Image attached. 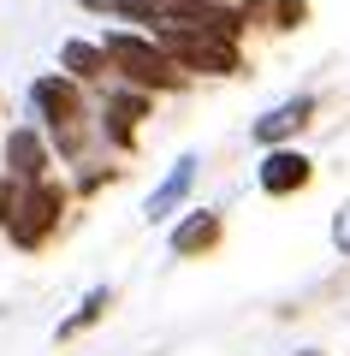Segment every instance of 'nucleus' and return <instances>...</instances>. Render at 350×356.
<instances>
[{
    "mask_svg": "<svg viewBox=\"0 0 350 356\" xmlns=\"http://www.w3.org/2000/svg\"><path fill=\"white\" fill-rule=\"evenodd\" d=\"M101 48H107V65H119L131 83H143V89H178V60L161 48V42H143V36L113 30Z\"/></svg>",
    "mask_w": 350,
    "mask_h": 356,
    "instance_id": "nucleus-1",
    "label": "nucleus"
},
{
    "mask_svg": "<svg viewBox=\"0 0 350 356\" xmlns=\"http://www.w3.org/2000/svg\"><path fill=\"white\" fill-rule=\"evenodd\" d=\"M161 48L173 54L178 65H190V72H238V48H232V36H214V30H190V24H166L161 30Z\"/></svg>",
    "mask_w": 350,
    "mask_h": 356,
    "instance_id": "nucleus-2",
    "label": "nucleus"
},
{
    "mask_svg": "<svg viewBox=\"0 0 350 356\" xmlns=\"http://www.w3.org/2000/svg\"><path fill=\"white\" fill-rule=\"evenodd\" d=\"M30 102H36V113L48 119V131H54V143H60V154H77L83 149V102H77V89L65 83V77H42L36 89H30Z\"/></svg>",
    "mask_w": 350,
    "mask_h": 356,
    "instance_id": "nucleus-3",
    "label": "nucleus"
},
{
    "mask_svg": "<svg viewBox=\"0 0 350 356\" xmlns=\"http://www.w3.org/2000/svg\"><path fill=\"white\" fill-rule=\"evenodd\" d=\"M60 208H65V196L54 191L48 178H36V184L24 191V202H13V220H6V226H13V243L36 250V243L60 226Z\"/></svg>",
    "mask_w": 350,
    "mask_h": 356,
    "instance_id": "nucleus-4",
    "label": "nucleus"
},
{
    "mask_svg": "<svg viewBox=\"0 0 350 356\" xmlns=\"http://www.w3.org/2000/svg\"><path fill=\"white\" fill-rule=\"evenodd\" d=\"M6 172H13L18 184L48 178V143H42L36 131H13V137H6Z\"/></svg>",
    "mask_w": 350,
    "mask_h": 356,
    "instance_id": "nucleus-5",
    "label": "nucleus"
},
{
    "mask_svg": "<svg viewBox=\"0 0 350 356\" xmlns=\"http://www.w3.org/2000/svg\"><path fill=\"white\" fill-rule=\"evenodd\" d=\"M303 184H309V161H303V154H291V149H273V154H267V166H262V191L285 196V191H303Z\"/></svg>",
    "mask_w": 350,
    "mask_h": 356,
    "instance_id": "nucleus-6",
    "label": "nucleus"
},
{
    "mask_svg": "<svg viewBox=\"0 0 350 356\" xmlns=\"http://www.w3.org/2000/svg\"><path fill=\"white\" fill-rule=\"evenodd\" d=\"M309 113H315V102H309V95H297V102L273 107V113H267L262 125H255V137H262V143H279V137H291V131H297Z\"/></svg>",
    "mask_w": 350,
    "mask_h": 356,
    "instance_id": "nucleus-7",
    "label": "nucleus"
},
{
    "mask_svg": "<svg viewBox=\"0 0 350 356\" xmlns=\"http://www.w3.org/2000/svg\"><path fill=\"white\" fill-rule=\"evenodd\" d=\"M190 178H196V161L184 154V161H178L173 172H166V184H161V191L149 196V220H166V214H173V202H178V196L190 191Z\"/></svg>",
    "mask_w": 350,
    "mask_h": 356,
    "instance_id": "nucleus-8",
    "label": "nucleus"
},
{
    "mask_svg": "<svg viewBox=\"0 0 350 356\" xmlns=\"http://www.w3.org/2000/svg\"><path fill=\"white\" fill-rule=\"evenodd\" d=\"M89 13H119V18H137V24H166V6L161 0H83Z\"/></svg>",
    "mask_w": 350,
    "mask_h": 356,
    "instance_id": "nucleus-9",
    "label": "nucleus"
},
{
    "mask_svg": "<svg viewBox=\"0 0 350 356\" xmlns=\"http://www.w3.org/2000/svg\"><path fill=\"white\" fill-rule=\"evenodd\" d=\"M214 238H220V220H214V214H196V220H184V226L173 232V250H178V255H196V250H208Z\"/></svg>",
    "mask_w": 350,
    "mask_h": 356,
    "instance_id": "nucleus-10",
    "label": "nucleus"
},
{
    "mask_svg": "<svg viewBox=\"0 0 350 356\" xmlns=\"http://www.w3.org/2000/svg\"><path fill=\"white\" fill-rule=\"evenodd\" d=\"M60 65L72 77H101L107 72V48H89V42H65L60 48Z\"/></svg>",
    "mask_w": 350,
    "mask_h": 356,
    "instance_id": "nucleus-11",
    "label": "nucleus"
},
{
    "mask_svg": "<svg viewBox=\"0 0 350 356\" xmlns=\"http://www.w3.org/2000/svg\"><path fill=\"white\" fill-rule=\"evenodd\" d=\"M250 13L267 18L273 30H291V24H303V0H250Z\"/></svg>",
    "mask_w": 350,
    "mask_h": 356,
    "instance_id": "nucleus-12",
    "label": "nucleus"
},
{
    "mask_svg": "<svg viewBox=\"0 0 350 356\" xmlns=\"http://www.w3.org/2000/svg\"><path fill=\"white\" fill-rule=\"evenodd\" d=\"M101 309H107V285H95V291L83 297V309H77L72 321H60V339H77L83 327H95V321H101Z\"/></svg>",
    "mask_w": 350,
    "mask_h": 356,
    "instance_id": "nucleus-13",
    "label": "nucleus"
},
{
    "mask_svg": "<svg viewBox=\"0 0 350 356\" xmlns=\"http://www.w3.org/2000/svg\"><path fill=\"white\" fill-rule=\"evenodd\" d=\"M131 119H143V95L113 102V137H119V143H131Z\"/></svg>",
    "mask_w": 350,
    "mask_h": 356,
    "instance_id": "nucleus-14",
    "label": "nucleus"
},
{
    "mask_svg": "<svg viewBox=\"0 0 350 356\" xmlns=\"http://www.w3.org/2000/svg\"><path fill=\"white\" fill-rule=\"evenodd\" d=\"M13 220V191H6V178H0V226Z\"/></svg>",
    "mask_w": 350,
    "mask_h": 356,
    "instance_id": "nucleus-15",
    "label": "nucleus"
}]
</instances>
